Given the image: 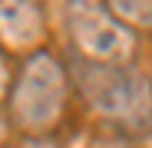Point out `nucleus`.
Wrapping results in <instances>:
<instances>
[{"mask_svg": "<svg viewBox=\"0 0 152 148\" xmlns=\"http://www.w3.org/2000/svg\"><path fill=\"white\" fill-rule=\"evenodd\" d=\"M0 148H4V122H0Z\"/></svg>", "mask_w": 152, "mask_h": 148, "instance_id": "nucleus-9", "label": "nucleus"}, {"mask_svg": "<svg viewBox=\"0 0 152 148\" xmlns=\"http://www.w3.org/2000/svg\"><path fill=\"white\" fill-rule=\"evenodd\" d=\"M86 102L113 122L122 135L152 132V79L129 63H93L86 59L76 72Z\"/></svg>", "mask_w": 152, "mask_h": 148, "instance_id": "nucleus-1", "label": "nucleus"}, {"mask_svg": "<svg viewBox=\"0 0 152 148\" xmlns=\"http://www.w3.org/2000/svg\"><path fill=\"white\" fill-rule=\"evenodd\" d=\"M43 0H0V40L13 49H27L43 40Z\"/></svg>", "mask_w": 152, "mask_h": 148, "instance_id": "nucleus-4", "label": "nucleus"}, {"mask_svg": "<svg viewBox=\"0 0 152 148\" xmlns=\"http://www.w3.org/2000/svg\"><path fill=\"white\" fill-rule=\"evenodd\" d=\"M89 148H132L126 138H119V135H113V138H96Z\"/></svg>", "mask_w": 152, "mask_h": 148, "instance_id": "nucleus-7", "label": "nucleus"}, {"mask_svg": "<svg viewBox=\"0 0 152 148\" xmlns=\"http://www.w3.org/2000/svg\"><path fill=\"white\" fill-rule=\"evenodd\" d=\"M10 148H63V145L53 142V138H46V135H27L23 142H17V145H10Z\"/></svg>", "mask_w": 152, "mask_h": 148, "instance_id": "nucleus-6", "label": "nucleus"}, {"mask_svg": "<svg viewBox=\"0 0 152 148\" xmlns=\"http://www.w3.org/2000/svg\"><path fill=\"white\" fill-rule=\"evenodd\" d=\"M106 7L122 27L152 33V0H106Z\"/></svg>", "mask_w": 152, "mask_h": 148, "instance_id": "nucleus-5", "label": "nucleus"}, {"mask_svg": "<svg viewBox=\"0 0 152 148\" xmlns=\"http://www.w3.org/2000/svg\"><path fill=\"white\" fill-rule=\"evenodd\" d=\"M66 105V72L63 63L50 53H37L27 66H23L20 79L10 95L13 118L20 122V129H27L30 135H43L46 129H53Z\"/></svg>", "mask_w": 152, "mask_h": 148, "instance_id": "nucleus-2", "label": "nucleus"}, {"mask_svg": "<svg viewBox=\"0 0 152 148\" xmlns=\"http://www.w3.org/2000/svg\"><path fill=\"white\" fill-rule=\"evenodd\" d=\"M66 30L73 46L93 63H129L132 59V30L109 13L99 0H69Z\"/></svg>", "mask_w": 152, "mask_h": 148, "instance_id": "nucleus-3", "label": "nucleus"}, {"mask_svg": "<svg viewBox=\"0 0 152 148\" xmlns=\"http://www.w3.org/2000/svg\"><path fill=\"white\" fill-rule=\"evenodd\" d=\"M7 89V66H4V56H0V95Z\"/></svg>", "mask_w": 152, "mask_h": 148, "instance_id": "nucleus-8", "label": "nucleus"}]
</instances>
